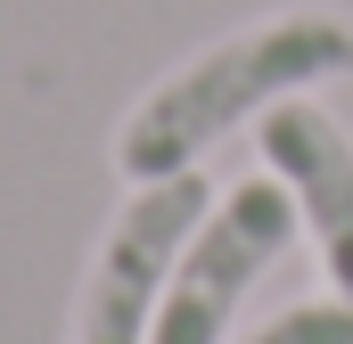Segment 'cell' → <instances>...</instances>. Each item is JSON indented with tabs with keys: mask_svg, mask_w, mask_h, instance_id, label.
<instances>
[{
	"mask_svg": "<svg viewBox=\"0 0 353 344\" xmlns=\"http://www.w3.org/2000/svg\"><path fill=\"white\" fill-rule=\"evenodd\" d=\"M329 83H353V17L345 8H271L255 25L189 50L173 74L140 90L115 123V172L123 180H165V172L205 164L230 131H247L279 98H312Z\"/></svg>",
	"mask_w": 353,
	"mask_h": 344,
	"instance_id": "obj_1",
	"label": "cell"
},
{
	"mask_svg": "<svg viewBox=\"0 0 353 344\" xmlns=\"http://www.w3.org/2000/svg\"><path fill=\"white\" fill-rule=\"evenodd\" d=\"M205 205H214L205 164L165 172V180H132L123 205L107 213L99 246H90V270H83V287H74L66 344H148L157 303H165V279H173L189 230L205 222Z\"/></svg>",
	"mask_w": 353,
	"mask_h": 344,
	"instance_id": "obj_2",
	"label": "cell"
},
{
	"mask_svg": "<svg viewBox=\"0 0 353 344\" xmlns=\"http://www.w3.org/2000/svg\"><path fill=\"white\" fill-rule=\"evenodd\" d=\"M288 246H296V205H288L279 180L214 189L205 222L189 230L173 279H165V303H157L148 344H230L247 295L271 279V262Z\"/></svg>",
	"mask_w": 353,
	"mask_h": 344,
	"instance_id": "obj_3",
	"label": "cell"
},
{
	"mask_svg": "<svg viewBox=\"0 0 353 344\" xmlns=\"http://www.w3.org/2000/svg\"><path fill=\"white\" fill-rule=\"evenodd\" d=\"M255 156L288 189L296 230L312 238L329 295H353V140L321 98H279L255 115Z\"/></svg>",
	"mask_w": 353,
	"mask_h": 344,
	"instance_id": "obj_4",
	"label": "cell"
},
{
	"mask_svg": "<svg viewBox=\"0 0 353 344\" xmlns=\"http://www.w3.org/2000/svg\"><path fill=\"white\" fill-rule=\"evenodd\" d=\"M230 344H353V295H304Z\"/></svg>",
	"mask_w": 353,
	"mask_h": 344,
	"instance_id": "obj_5",
	"label": "cell"
}]
</instances>
